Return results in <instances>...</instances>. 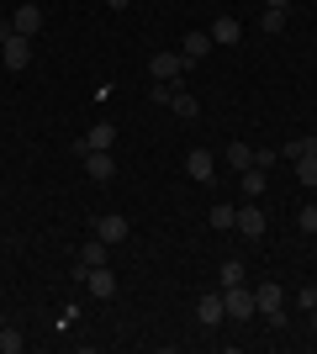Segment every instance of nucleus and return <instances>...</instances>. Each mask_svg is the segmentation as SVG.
Segmentation results:
<instances>
[{
    "label": "nucleus",
    "instance_id": "dca6fc26",
    "mask_svg": "<svg viewBox=\"0 0 317 354\" xmlns=\"http://www.w3.org/2000/svg\"><path fill=\"white\" fill-rule=\"evenodd\" d=\"M169 111H175V117H185V122H196V117H201V101L191 95V90H175V101H169Z\"/></svg>",
    "mask_w": 317,
    "mask_h": 354
},
{
    "label": "nucleus",
    "instance_id": "4468645a",
    "mask_svg": "<svg viewBox=\"0 0 317 354\" xmlns=\"http://www.w3.org/2000/svg\"><path fill=\"white\" fill-rule=\"evenodd\" d=\"M11 27L21 32V37H37V32H43V11H37V6H16V16H11Z\"/></svg>",
    "mask_w": 317,
    "mask_h": 354
},
{
    "label": "nucleus",
    "instance_id": "9d476101",
    "mask_svg": "<svg viewBox=\"0 0 317 354\" xmlns=\"http://www.w3.org/2000/svg\"><path fill=\"white\" fill-rule=\"evenodd\" d=\"M106 259H111V243H106V238H85V243H79L75 270H95V265H106Z\"/></svg>",
    "mask_w": 317,
    "mask_h": 354
},
{
    "label": "nucleus",
    "instance_id": "c756f323",
    "mask_svg": "<svg viewBox=\"0 0 317 354\" xmlns=\"http://www.w3.org/2000/svg\"><path fill=\"white\" fill-rule=\"evenodd\" d=\"M106 6H111V11H127V6H133V0H106Z\"/></svg>",
    "mask_w": 317,
    "mask_h": 354
},
{
    "label": "nucleus",
    "instance_id": "1a4fd4ad",
    "mask_svg": "<svg viewBox=\"0 0 317 354\" xmlns=\"http://www.w3.org/2000/svg\"><path fill=\"white\" fill-rule=\"evenodd\" d=\"M127 233H133V227H127V217H122V212H106V217L95 222V238H106L111 249H117V243H127Z\"/></svg>",
    "mask_w": 317,
    "mask_h": 354
},
{
    "label": "nucleus",
    "instance_id": "ddd939ff",
    "mask_svg": "<svg viewBox=\"0 0 317 354\" xmlns=\"http://www.w3.org/2000/svg\"><path fill=\"white\" fill-rule=\"evenodd\" d=\"M222 317H227V312H222V291H206V296L196 301V323H201V328H217Z\"/></svg>",
    "mask_w": 317,
    "mask_h": 354
},
{
    "label": "nucleus",
    "instance_id": "f03ea898",
    "mask_svg": "<svg viewBox=\"0 0 317 354\" xmlns=\"http://www.w3.org/2000/svg\"><path fill=\"white\" fill-rule=\"evenodd\" d=\"M222 312L233 323H249V317H259V301L249 286H222Z\"/></svg>",
    "mask_w": 317,
    "mask_h": 354
},
{
    "label": "nucleus",
    "instance_id": "f3484780",
    "mask_svg": "<svg viewBox=\"0 0 317 354\" xmlns=\"http://www.w3.org/2000/svg\"><path fill=\"white\" fill-rule=\"evenodd\" d=\"M243 175V196H249V201H259V196H265V169H259V164H249V169H238Z\"/></svg>",
    "mask_w": 317,
    "mask_h": 354
},
{
    "label": "nucleus",
    "instance_id": "2eb2a0df",
    "mask_svg": "<svg viewBox=\"0 0 317 354\" xmlns=\"http://www.w3.org/2000/svg\"><path fill=\"white\" fill-rule=\"evenodd\" d=\"M206 32H211V43H243V21L238 16H217Z\"/></svg>",
    "mask_w": 317,
    "mask_h": 354
},
{
    "label": "nucleus",
    "instance_id": "cd10ccee",
    "mask_svg": "<svg viewBox=\"0 0 317 354\" xmlns=\"http://www.w3.org/2000/svg\"><path fill=\"white\" fill-rule=\"evenodd\" d=\"M153 101L169 106V101H175V85H159V80H153Z\"/></svg>",
    "mask_w": 317,
    "mask_h": 354
},
{
    "label": "nucleus",
    "instance_id": "39448f33",
    "mask_svg": "<svg viewBox=\"0 0 317 354\" xmlns=\"http://www.w3.org/2000/svg\"><path fill=\"white\" fill-rule=\"evenodd\" d=\"M79 164H85V175L101 180V185L117 175V159H111V148H90V153H79Z\"/></svg>",
    "mask_w": 317,
    "mask_h": 354
},
{
    "label": "nucleus",
    "instance_id": "a211bd4d",
    "mask_svg": "<svg viewBox=\"0 0 317 354\" xmlns=\"http://www.w3.org/2000/svg\"><path fill=\"white\" fill-rule=\"evenodd\" d=\"M21 349H27V333L6 323V328H0V354H21Z\"/></svg>",
    "mask_w": 317,
    "mask_h": 354
},
{
    "label": "nucleus",
    "instance_id": "bb28decb",
    "mask_svg": "<svg viewBox=\"0 0 317 354\" xmlns=\"http://www.w3.org/2000/svg\"><path fill=\"white\" fill-rule=\"evenodd\" d=\"M296 307H302V312L317 307V286H302V291H296Z\"/></svg>",
    "mask_w": 317,
    "mask_h": 354
},
{
    "label": "nucleus",
    "instance_id": "2f4dec72",
    "mask_svg": "<svg viewBox=\"0 0 317 354\" xmlns=\"http://www.w3.org/2000/svg\"><path fill=\"white\" fill-rule=\"evenodd\" d=\"M0 328H6V312H0Z\"/></svg>",
    "mask_w": 317,
    "mask_h": 354
},
{
    "label": "nucleus",
    "instance_id": "f8f14e48",
    "mask_svg": "<svg viewBox=\"0 0 317 354\" xmlns=\"http://www.w3.org/2000/svg\"><path fill=\"white\" fill-rule=\"evenodd\" d=\"M233 227H238L243 238H265V227H270V222H265V212H259L254 201H249V207H238V217H233Z\"/></svg>",
    "mask_w": 317,
    "mask_h": 354
},
{
    "label": "nucleus",
    "instance_id": "412c9836",
    "mask_svg": "<svg viewBox=\"0 0 317 354\" xmlns=\"http://www.w3.org/2000/svg\"><path fill=\"white\" fill-rule=\"evenodd\" d=\"M307 153H317V138H296V143H286V153H280V159H307Z\"/></svg>",
    "mask_w": 317,
    "mask_h": 354
},
{
    "label": "nucleus",
    "instance_id": "6e6552de",
    "mask_svg": "<svg viewBox=\"0 0 317 354\" xmlns=\"http://www.w3.org/2000/svg\"><path fill=\"white\" fill-rule=\"evenodd\" d=\"M90 148H117V127H111V122H95L90 133L75 143V159H79V153H90Z\"/></svg>",
    "mask_w": 317,
    "mask_h": 354
},
{
    "label": "nucleus",
    "instance_id": "423d86ee",
    "mask_svg": "<svg viewBox=\"0 0 317 354\" xmlns=\"http://www.w3.org/2000/svg\"><path fill=\"white\" fill-rule=\"evenodd\" d=\"M0 64H6V69H11V74H21V69H27V64H32V37H21V32H16L11 43L0 48Z\"/></svg>",
    "mask_w": 317,
    "mask_h": 354
},
{
    "label": "nucleus",
    "instance_id": "4be33fe9",
    "mask_svg": "<svg viewBox=\"0 0 317 354\" xmlns=\"http://www.w3.org/2000/svg\"><path fill=\"white\" fill-rule=\"evenodd\" d=\"M217 281H222V286H243V259H222Z\"/></svg>",
    "mask_w": 317,
    "mask_h": 354
},
{
    "label": "nucleus",
    "instance_id": "5701e85b",
    "mask_svg": "<svg viewBox=\"0 0 317 354\" xmlns=\"http://www.w3.org/2000/svg\"><path fill=\"white\" fill-rule=\"evenodd\" d=\"M286 16L291 11H265V16H259V32H270V37H275V32H286Z\"/></svg>",
    "mask_w": 317,
    "mask_h": 354
},
{
    "label": "nucleus",
    "instance_id": "aec40b11",
    "mask_svg": "<svg viewBox=\"0 0 317 354\" xmlns=\"http://www.w3.org/2000/svg\"><path fill=\"white\" fill-rule=\"evenodd\" d=\"M227 164H233V169H249V164H254V148L249 143H227Z\"/></svg>",
    "mask_w": 317,
    "mask_h": 354
},
{
    "label": "nucleus",
    "instance_id": "a878e982",
    "mask_svg": "<svg viewBox=\"0 0 317 354\" xmlns=\"http://www.w3.org/2000/svg\"><path fill=\"white\" fill-rule=\"evenodd\" d=\"M254 164H259V169H275V164H280V153H275V148H254Z\"/></svg>",
    "mask_w": 317,
    "mask_h": 354
},
{
    "label": "nucleus",
    "instance_id": "6ab92c4d",
    "mask_svg": "<svg viewBox=\"0 0 317 354\" xmlns=\"http://www.w3.org/2000/svg\"><path fill=\"white\" fill-rule=\"evenodd\" d=\"M296 180H302L307 191H317V153H307V159H296Z\"/></svg>",
    "mask_w": 317,
    "mask_h": 354
},
{
    "label": "nucleus",
    "instance_id": "393cba45",
    "mask_svg": "<svg viewBox=\"0 0 317 354\" xmlns=\"http://www.w3.org/2000/svg\"><path fill=\"white\" fill-rule=\"evenodd\" d=\"M296 227H302V233H317V201H312V207H302V212H296Z\"/></svg>",
    "mask_w": 317,
    "mask_h": 354
},
{
    "label": "nucleus",
    "instance_id": "b1692460",
    "mask_svg": "<svg viewBox=\"0 0 317 354\" xmlns=\"http://www.w3.org/2000/svg\"><path fill=\"white\" fill-rule=\"evenodd\" d=\"M233 217H238V207H211V227H233Z\"/></svg>",
    "mask_w": 317,
    "mask_h": 354
},
{
    "label": "nucleus",
    "instance_id": "7ed1b4c3",
    "mask_svg": "<svg viewBox=\"0 0 317 354\" xmlns=\"http://www.w3.org/2000/svg\"><path fill=\"white\" fill-rule=\"evenodd\" d=\"M254 301H259V317H270V323H286V291L275 281L254 286Z\"/></svg>",
    "mask_w": 317,
    "mask_h": 354
},
{
    "label": "nucleus",
    "instance_id": "f257e3e1",
    "mask_svg": "<svg viewBox=\"0 0 317 354\" xmlns=\"http://www.w3.org/2000/svg\"><path fill=\"white\" fill-rule=\"evenodd\" d=\"M185 69H191V64L180 59V48H159V53L148 59V74L159 80V85H180V80H185Z\"/></svg>",
    "mask_w": 317,
    "mask_h": 354
},
{
    "label": "nucleus",
    "instance_id": "9b49d317",
    "mask_svg": "<svg viewBox=\"0 0 317 354\" xmlns=\"http://www.w3.org/2000/svg\"><path fill=\"white\" fill-rule=\"evenodd\" d=\"M211 48H217V43H211V32H185V37H180V59L185 64H201Z\"/></svg>",
    "mask_w": 317,
    "mask_h": 354
},
{
    "label": "nucleus",
    "instance_id": "0eeeda50",
    "mask_svg": "<svg viewBox=\"0 0 317 354\" xmlns=\"http://www.w3.org/2000/svg\"><path fill=\"white\" fill-rule=\"evenodd\" d=\"M185 175L196 180V185H211V175H217V159H211L206 148H191V153H185Z\"/></svg>",
    "mask_w": 317,
    "mask_h": 354
},
{
    "label": "nucleus",
    "instance_id": "20e7f679",
    "mask_svg": "<svg viewBox=\"0 0 317 354\" xmlns=\"http://www.w3.org/2000/svg\"><path fill=\"white\" fill-rule=\"evenodd\" d=\"M75 281L85 286L90 296H117V270H111V265H95V270H75Z\"/></svg>",
    "mask_w": 317,
    "mask_h": 354
},
{
    "label": "nucleus",
    "instance_id": "7c9ffc66",
    "mask_svg": "<svg viewBox=\"0 0 317 354\" xmlns=\"http://www.w3.org/2000/svg\"><path fill=\"white\" fill-rule=\"evenodd\" d=\"M307 317H312V333H317V307H312V312H307Z\"/></svg>",
    "mask_w": 317,
    "mask_h": 354
},
{
    "label": "nucleus",
    "instance_id": "c85d7f7f",
    "mask_svg": "<svg viewBox=\"0 0 317 354\" xmlns=\"http://www.w3.org/2000/svg\"><path fill=\"white\" fill-rule=\"evenodd\" d=\"M265 11H291V0H265Z\"/></svg>",
    "mask_w": 317,
    "mask_h": 354
}]
</instances>
